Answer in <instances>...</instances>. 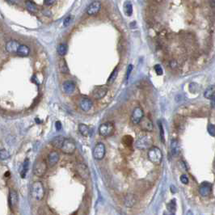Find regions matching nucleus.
Instances as JSON below:
<instances>
[{
  "mask_svg": "<svg viewBox=\"0 0 215 215\" xmlns=\"http://www.w3.org/2000/svg\"><path fill=\"white\" fill-rule=\"evenodd\" d=\"M31 195L35 200H40L44 198V188L42 182H34L31 187Z\"/></svg>",
  "mask_w": 215,
  "mask_h": 215,
  "instance_id": "obj_1",
  "label": "nucleus"
},
{
  "mask_svg": "<svg viewBox=\"0 0 215 215\" xmlns=\"http://www.w3.org/2000/svg\"><path fill=\"white\" fill-rule=\"evenodd\" d=\"M55 2H56V0H44V4L47 5V6H51V5H53Z\"/></svg>",
  "mask_w": 215,
  "mask_h": 215,
  "instance_id": "obj_40",
  "label": "nucleus"
},
{
  "mask_svg": "<svg viewBox=\"0 0 215 215\" xmlns=\"http://www.w3.org/2000/svg\"><path fill=\"white\" fill-rule=\"evenodd\" d=\"M214 91H215V88L213 85V86H209V87L205 90V91H204V96L205 97L206 99H213V98H214Z\"/></svg>",
  "mask_w": 215,
  "mask_h": 215,
  "instance_id": "obj_23",
  "label": "nucleus"
},
{
  "mask_svg": "<svg viewBox=\"0 0 215 215\" xmlns=\"http://www.w3.org/2000/svg\"><path fill=\"white\" fill-rule=\"evenodd\" d=\"M148 158L154 164H160L162 159V154L160 149L157 146H151L148 151Z\"/></svg>",
  "mask_w": 215,
  "mask_h": 215,
  "instance_id": "obj_2",
  "label": "nucleus"
},
{
  "mask_svg": "<svg viewBox=\"0 0 215 215\" xmlns=\"http://www.w3.org/2000/svg\"><path fill=\"white\" fill-rule=\"evenodd\" d=\"M135 145L139 150H148L153 145L152 137L149 135L143 136L135 142Z\"/></svg>",
  "mask_w": 215,
  "mask_h": 215,
  "instance_id": "obj_4",
  "label": "nucleus"
},
{
  "mask_svg": "<svg viewBox=\"0 0 215 215\" xmlns=\"http://www.w3.org/2000/svg\"><path fill=\"white\" fill-rule=\"evenodd\" d=\"M133 65H128V68H127V71H126V79L128 80L129 78V75H130L131 72L133 70Z\"/></svg>",
  "mask_w": 215,
  "mask_h": 215,
  "instance_id": "obj_38",
  "label": "nucleus"
},
{
  "mask_svg": "<svg viewBox=\"0 0 215 215\" xmlns=\"http://www.w3.org/2000/svg\"><path fill=\"white\" fill-rule=\"evenodd\" d=\"M78 130L80 132L81 134L84 137L88 136L89 133H90V130H89V128L87 125H86L85 124H78Z\"/></svg>",
  "mask_w": 215,
  "mask_h": 215,
  "instance_id": "obj_25",
  "label": "nucleus"
},
{
  "mask_svg": "<svg viewBox=\"0 0 215 215\" xmlns=\"http://www.w3.org/2000/svg\"><path fill=\"white\" fill-rule=\"evenodd\" d=\"M167 209L170 213H172V214H175V210H176V202H175V199L171 200V201L167 204Z\"/></svg>",
  "mask_w": 215,
  "mask_h": 215,
  "instance_id": "obj_26",
  "label": "nucleus"
},
{
  "mask_svg": "<svg viewBox=\"0 0 215 215\" xmlns=\"http://www.w3.org/2000/svg\"><path fill=\"white\" fill-rule=\"evenodd\" d=\"M80 108L82 111L88 112L89 110L92 108V101L90 99L83 98V99H81L80 101Z\"/></svg>",
  "mask_w": 215,
  "mask_h": 215,
  "instance_id": "obj_19",
  "label": "nucleus"
},
{
  "mask_svg": "<svg viewBox=\"0 0 215 215\" xmlns=\"http://www.w3.org/2000/svg\"><path fill=\"white\" fill-rule=\"evenodd\" d=\"M18 202H19V196H18L17 192L15 190H10L8 195V203L10 209L13 210L16 207Z\"/></svg>",
  "mask_w": 215,
  "mask_h": 215,
  "instance_id": "obj_9",
  "label": "nucleus"
},
{
  "mask_svg": "<svg viewBox=\"0 0 215 215\" xmlns=\"http://www.w3.org/2000/svg\"><path fill=\"white\" fill-rule=\"evenodd\" d=\"M105 152L106 150L104 145L103 143H101V142H99V143L96 144V145L94 148L92 155L94 157V158L96 159V160H101V159L103 158L104 155H105Z\"/></svg>",
  "mask_w": 215,
  "mask_h": 215,
  "instance_id": "obj_7",
  "label": "nucleus"
},
{
  "mask_svg": "<svg viewBox=\"0 0 215 215\" xmlns=\"http://www.w3.org/2000/svg\"><path fill=\"white\" fill-rule=\"evenodd\" d=\"M19 43L15 40H9L8 42L6 44V50L7 53H11V54H14V53H16V51L18 49V47L19 45Z\"/></svg>",
  "mask_w": 215,
  "mask_h": 215,
  "instance_id": "obj_15",
  "label": "nucleus"
},
{
  "mask_svg": "<svg viewBox=\"0 0 215 215\" xmlns=\"http://www.w3.org/2000/svg\"><path fill=\"white\" fill-rule=\"evenodd\" d=\"M100 8H101V3L99 1H94L88 6V7L86 9V13L89 15H95L99 12Z\"/></svg>",
  "mask_w": 215,
  "mask_h": 215,
  "instance_id": "obj_14",
  "label": "nucleus"
},
{
  "mask_svg": "<svg viewBox=\"0 0 215 215\" xmlns=\"http://www.w3.org/2000/svg\"><path fill=\"white\" fill-rule=\"evenodd\" d=\"M140 128L145 132H151L153 130V123L148 117H142L139 121Z\"/></svg>",
  "mask_w": 215,
  "mask_h": 215,
  "instance_id": "obj_11",
  "label": "nucleus"
},
{
  "mask_svg": "<svg viewBox=\"0 0 215 215\" xmlns=\"http://www.w3.org/2000/svg\"><path fill=\"white\" fill-rule=\"evenodd\" d=\"M59 70L62 74H67L69 73V68L66 64L65 59H61L59 61Z\"/></svg>",
  "mask_w": 215,
  "mask_h": 215,
  "instance_id": "obj_24",
  "label": "nucleus"
},
{
  "mask_svg": "<svg viewBox=\"0 0 215 215\" xmlns=\"http://www.w3.org/2000/svg\"><path fill=\"white\" fill-rule=\"evenodd\" d=\"M143 116V110L141 109L140 107H137L135 108L134 110L133 111V113L131 115L130 120L134 124H137Z\"/></svg>",
  "mask_w": 215,
  "mask_h": 215,
  "instance_id": "obj_10",
  "label": "nucleus"
},
{
  "mask_svg": "<svg viewBox=\"0 0 215 215\" xmlns=\"http://www.w3.org/2000/svg\"><path fill=\"white\" fill-rule=\"evenodd\" d=\"M55 128L57 129V131H59L61 129V123L60 121H56L55 123Z\"/></svg>",
  "mask_w": 215,
  "mask_h": 215,
  "instance_id": "obj_41",
  "label": "nucleus"
},
{
  "mask_svg": "<svg viewBox=\"0 0 215 215\" xmlns=\"http://www.w3.org/2000/svg\"><path fill=\"white\" fill-rule=\"evenodd\" d=\"M208 132H209V134L211 135V136H213V137H214L215 135V126L214 124H209V126H208Z\"/></svg>",
  "mask_w": 215,
  "mask_h": 215,
  "instance_id": "obj_36",
  "label": "nucleus"
},
{
  "mask_svg": "<svg viewBox=\"0 0 215 215\" xmlns=\"http://www.w3.org/2000/svg\"><path fill=\"white\" fill-rule=\"evenodd\" d=\"M122 142L124 145H127V146H130L133 144V137L129 136V135H126L123 137Z\"/></svg>",
  "mask_w": 215,
  "mask_h": 215,
  "instance_id": "obj_32",
  "label": "nucleus"
},
{
  "mask_svg": "<svg viewBox=\"0 0 215 215\" xmlns=\"http://www.w3.org/2000/svg\"><path fill=\"white\" fill-rule=\"evenodd\" d=\"M211 189H212V185L209 182L204 181L201 183V184L199 187V192L202 196H209L211 193Z\"/></svg>",
  "mask_w": 215,
  "mask_h": 215,
  "instance_id": "obj_12",
  "label": "nucleus"
},
{
  "mask_svg": "<svg viewBox=\"0 0 215 215\" xmlns=\"http://www.w3.org/2000/svg\"><path fill=\"white\" fill-rule=\"evenodd\" d=\"M136 201H137V198H136L135 195L132 193L128 194L124 197V204H125V206L129 207V208L133 207L136 204Z\"/></svg>",
  "mask_w": 215,
  "mask_h": 215,
  "instance_id": "obj_20",
  "label": "nucleus"
},
{
  "mask_svg": "<svg viewBox=\"0 0 215 215\" xmlns=\"http://www.w3.org/2000/svg\"><path fill=\"white\" fill-rule=\"evenodd\" d=\"M76 171L82 179H87L89 178L88 168L84 163H78V164L76 165Z\"/></svg>",
  "mask_w": 215,
  "mask_h": 215,
  "instance_id": "obj_13",
  "label": "nucleus"
},
{
  "mask_svg": "<svg viewBox=\"0 0 215 215\" xmlns=\"http://www.w3.org/2000/svg\"><path fill=\"white\" fill-rule=\"evenodd\" d=\"M47 171V163L44 159H38L35 162L33 166L34 175L37 177H42L43 175L46 173Z\"/></svg>",
  "mask_w": 215,
  "mask_h": 215,
  "instance_id": "obj_3",
  "label": "nucleus"
},
{
  "mask_svg": "<svg viewBox=\"0 0 215 215\" xmlns=\"http://www.w3.org/2000/svg\"><path fill=\"white\" fill-rule=\"evenodd\" d=\"M6 1L11 3V4H19L20 2V0H6Z\"/></svg>",
  "mask_w": 215,
  "mask_h": 215,
  "instance_id": "obj_42",
  "label": "nucleus"
},
{
  "mask_svg": "<svg viewBox=\"0 0 215 215\" xmlns=\"http://www.w3.org/2000/svg\"><path fill=\"white\" fill-rule=\"evenodd\" d=\"M57 50L58 54L61 55V56H64V55H65L66 52H67V46H66L65 44H60L57 46Z\"/></svg>",
  "mask_w": 215,
  "mask_h": 215,
  "instance_id": "obj_28",
  "label": "nucleus"
},
{
  "mask_svg": "<svg viewBox=\"0 0 215 215\" xmlns=\"http://www.w3.org/2000/svg\"><path fill=\"white\" fill-rule=\"evenodd\" d=\"M64 138L62 136H57V137H54L52 141H51V144L53 145V146L56 148H58V149H61V145H62V143L64 141Z\"/></svg>",
  "mask_w": 215,
  "mask_h": 215,
  "instance_id": "obj_22",
  "label": "nucleus"
},
{
  "mask_svg": "<svg viewBox=\"0 0 215 215\" xmlns=\"http://www.w3.org/2000/svg\"><path fill=\"white\" fill-rule=\"evenodd\" d=\"M76 149V145L74 141L70 138H65L63 143L61 145V150L64 154H72Z\"/></svg>",
  "mask_w": 215,
  "mask_h": 215,
  "instance_id": "obj_6",
  "label": "nucleus"
},
{
  "mask_svg": "<svg viewBox=\"0 0 215 215\" xmlns=\"http://www.w3.org/2000/svg\"><path fill=\"white\" fill-rule=\"evenodd\" d=\"M114 133V124L112 122H105L100 124L99 133L103 137H109Z\"/></svg>",
  "mask_w": 215,
  "mask_h": 215,
  "instance_id": "obj_5",
  "label": "nucleus"
},
{
  "mask_svg": "<svg viewBox=\"0 0 215 215\" xmlns=\"http://www.w3.org/2000/svg\"><path fill=\"white\" fill-rule=\"evenodd\" d=\"M71 20H72L71 15H69V16L66 17V18L65 19V20H64V26H65V27H67V26L70 23Z\"/></svg>",
  "mask_w": 215,
  "mask_h": 215,
  "instance_id": "obj_39",
  "label": "nucleus"
},
{
  "mask_svg": "<svg viewBox=\"0 0 215 215\" xmlns=\"http://www.w3.org/2000/svg\"><path fill=\"white\" fill-rule=\"evenodd\" d=\"M11 157V154H9V152L6 150L5 149L0 150V159L1 160H6Z\"/></svg>",
  "mask_w": 215,
  "mask_h": 215,
  "instance_id": "obj_31",
  "label": "nucleus"
},
{
  "mask_svg": "<svg viewBox=\"0 0 215 215\" xmlns=\"http://www.w3.org/2000/svg\"><path fill=\"white\" fill-rule=\"evenodd\" d=\"M180 181H181V183H183V184H188V176H187L186 175H184V174L181 175V176H180Z\"/></svg>",
  "mask_w": 215,
  "mask_h": 215,
  "instance_id": "obj_37",
  "label": "nucleus"
},
{
  "mask_svg": "<svg viewBox=\"0 0 215 215\" xmlns=\"http://www.w3.org/2000/svg\"><path fill=\"white\" fill-rule=\"evenodd\" d=\"M124 12L126 13L129 16H130L132 15V13H133V6H132L130 2H128L124 4Z\"/></svg>",
  "mask_w": 215,
  "mask_h": 215,
  "instance_id": "obj_33",
  "label": "nucleus"
},
{
  "mask_svg": "<svg viewBox=\"0 0 215 215\" xmlns=\"http://www.w3.org/2000/svg\"><path fill=\"white\" fill-rule=\"evenodd\" d=\"M62 89H63L64 92L68 94V95H70L75 90V84L72 81H65V82H63V84H62Z\"/></svg>",
  "mask_w": 215,
  "mask_h": 215,
  "instance_id": "obj_16",
  "label": "nucleus"
},
{
  "mask_svg": "<svg viewBox=\"0 0 215 215\" xmlns=\"http://www.w3.org/2000/svg\"><path fill=\"white\" fill-rule=\"evenodd\" d=\"M26 8H27V11L31 13H36L37 11V7H36V4L31 2V1H27L26 2Z\"/></svg>",
  "mask_w": 215,
  "mask_h": 215,
  "instance_id": "obj_27",
  "label": "nucleus"
},
{
  "mask_svg": "<svg viewBox=\"0 0 215 215\" xmlns=\"http://www.w3.org/2000/svg\"><path fill=\"white\" fill-rule=\"evenodd\" d=\"M117 74H118V70H117V68H116V69L112 72L111 75L109 76L108 80V84H112V82L115 81L116 77H117Z\"/></svg>",
  "mask_w": 215,
  "mask_h": 215,
  "instance_id": "obj_30",
  "label": "nucleus"
},
{
  "mask_svg": "<svg viewBox=\"0 0 215 215\" xmlns=\"http://www.w3.org/2000/svg\"><path fill=\"white\" fill-rule=\"evenodd\" d=\"M30 53L29 47L26 44H19L18 47V49L16 51V54L19 57H27Z\"/></svg>",
  "mask_w": 215,
  "mask_h": 215,
  "instance_id": "obj_18",
  "label": "nucleus"
},
{
  "mask_svg": "<svg viewBox=\"0 0 215 215\" xmlns=\"http://www.w3.org/2000/svg\"><path fill=\"white\" fill-rule=\"evenodd\" d=\"M154 70H155V73L158 75H162V74H163V71H162V67H161L160 65H158V64H157V65H155L154 66Z\"/></svg>",
  "mask_w": 215,
  "mask_h": 215,
  "instance_id": "obj_35",
  "label": "nucleus"
},
{
  "mask_svg": "<svg viewBox=\"0 0 215 215\" xmlns=\"http://www.w3.org/2000/svg\"><path fill=\"white\" fill-rule=\"evenodd\" d=\"M108 92V86L105 85H102V86H97L94 89V91L92 92V95L94 97V99H103V97L105 96L106 94Z\"/></svg>",
  "mask_w": 215,
  "mask_h": 215,
  "instance_id": "obj_8",
  "label": "nucleus"
},
{
  "mask_svg": "<svg viewBox=\"0 0 215 215\" xmlns=\"http://www.w3.org/2000/svg\"><path fill=\"white\" fill-rule=\"evenodd\" d=\"M28 167H29V160L28 159H25L23 163V168H22L21 171L22 178H25L26 174H27V171H28Z\"/></svg>",
  "mask_w": 215,
  "mask_h": 215,
  "instance_id": "obj_29",
  "label": "nucleus"
},
{
  "mask_svg": "<svg viewBox=\"0 0 215 215\" xmlns=\"http://www.w3.org/2000/svg\"><path fill=\"white\" fill-rule=\"evenodd\" d=\"M60 156L57 151H51L48 155V162L50 167H53L55 164H57L59 161Z\"/></svg>",
  "mask_w": 215,
  "mask_h": 215,
  "instance_id": "obj_17",
  "label": "nucleus"
},
{
  "mask_svg": "<svg viewBox=\"0 0 215 215\" xmlns=\"http://www.w3.org/2000/svg\"><path fill=\"white\" fill-rule=\"evenodd\" d=\"M171 153L172 156H177L179 153V143L178 140L172 139L171 141Z\"/></svg>",
  "mask_w": 215,
  "mask_h": 215,
  "instance_id": "obj_21",
  "label": "nucleus"
},
{
  "mask_svg": "<svg viewBox=\"0 0 215 215\" xmlns=\"http://www.w3.org/2000/svg\"><path fill=\"white\" fill-rule=\"evenodd\" d=\"M158 128H159V131H160V137H161V141L162 142H164V130H163V128H162V123L159 121L158 122Z\"/></svg>",
  "mask_w": 215,
  "mask_h": 215,
  "instance_id": "obj_34",
  "label": "nucleus"
}]
</instances>
